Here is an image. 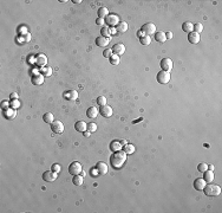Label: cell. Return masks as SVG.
I'll return each mask as SVG.
<instances>
[{"label":"cell","instance_id":"6da1fadb","mask_svg":"<svg viewBox=\"0 0 222 213\" xmlns=\"http://www.w3.org/2000/svg\"><path fill=\"white\" fill-rule=\"evenodd\" d=\"M126 157H128V154H126L124 150L114 152V154L111 155V157H110L111 166H112L114 168H121V167L125 164Z\"/></svg>","mask_w":222,"mask_h":213},{"label":"cell","instance_id":"7a4b0ae2","mask_svg":"<svg viewBox=\"0 0 222 213\" xmlns=\"http://www.w3.org/2000/svg\"><path fill=\"white\" fill-rule=\"evenodd\" d=\"M203 191H205V194L208 195V197H216V195L221 193V187L219 185H214L209 182L208 185L205 186Z\"/></svg>","mask_w":222,"mask_h":213},{"label":"cell","instance_id":"3957f363","mask_svg":"<svg viewBox=\"0 0 222 213\" xmlns=\"http://www.w3.org/2000/svg\"><path fill=\"white\" fill-rule=\"evenodd\" d=\"M141 33H142V37H145V36H149L150 37V34H154L156 33V26L155 24L153 23H146L142 26L141 29Z\"/></svg>","mask_w":222,"mask_h":213},{"label":"cell","instance_id":"277c9868","mask_svg":"<svg viewBox=\"0 0 222 213\" xmlns=\"http://www.w3.org/2000/svg\"><path fill=\"white\" fill-rule=\"evenodd\" d=\"M105 23L110 26V27H116L121 20H119V17L117 14H109L106 18H105Z\"/></svg>","mask_w":222,"mask_h":213},{"label":"cell","instance_id":"5b68a950","mask_svg":"<svg viewBox=\"0 0 222 213\" xmlns=\"http://www.w3.org/2000/svg\"><path fill=\"white\" fill-rule=\"evenodd\" d=\"M82 171H83V166H82V164H79L77 161L72 162L69 166V173L72 174V175H78V174L82 173Z\"/></svg>","mask_w":222,"mask_h":213},{"label":"cell","instance_id":"8992f818","mask_svg":"<svg viewBox=\"0 0 222 213\" xmlns=\"http://www.w3.org/2000/svg\"><path fill=\"white\" fill-rule=\"evenodd\" d=\"M157 82L161 83V84H166L169 81H170V72H168V71H160V72L157 74Z\"/></svg>","mask_w":222,"mask_h":213},{"label":"cell","instance_id":"52a82bcc","mask_svg":"<svg viewBox=\"0 0 222 213\" xmlns=\"http://www.w3.org/2000/svg\"><path fill=\"white\" fill-rule=\"evenodd\" d=\"M51 130L54 134H62L64 132V124L60 121H53L51 123Z\"/></svg>","mask_w":222,"mask_h":213},{"label":"cell","instance_id":"ba28073f","mask_svg":"<svg viewBox=\"0 0 222 213\" xmlns=\"http://www.w3.org/2000/svg\"><path fill=\"white\" fill-rule=\"evenodd\" d=\"M57 178H58V173H56L53 171H47V172H45L43 174V179L46 182H53Z\"/></svg>","mask_w":222,"mask_h":213},{"label":"cell","instance_id":"9c48e42d","mask_svg":"<svg viewBox=\"0 0 222 213\" xmlns=\"http://www.w3.org/2000/svg\"><path fill=\"white\" fill-rule=\"evenodd\" d=\"M161 69L163 71H168V72H170L171 69H173V61L170 58H163L161 61Z\"/></svg>","mask_w":222,"mask_h":213},{"label":"cell","instance_id":"30bf717a","mask_svg":"<svg viewBox=\"0 0 222 213\" xmlns=\"http://www.w3.org/2000/svg\"><path fill=\"white\" fill-rule=\"evenodd\" d=\"M112 52L114 55H117V56H121L125 52V45L122 44V43H117L112 46Z\"/></svg>","mask_w":222,"mask_h":213},{"label":"cell","instance_id":"8fae6325","mask_svg":"<svg viewBox=\"0 0 222 213\" xmlns=\"http://www.w3.org/2000/svg\"><path fill=\"white\" fill-rule=\"evenodd\" d=\"M44 78H45V76H43L42 74L33 75L32 78H31V82H32L33 85H42L44 83Z\"/></svg>","mask_w":222,"mask_h":213},{"label":"cell","instance_id":"7c38bea8","mask_svg":"<svg viewBox=\"0 0 222 213\" xmlns=\"http://www.w3.org/2000/svg\"><path fill=\"white\" fill-rule=\"evenodd\" d=\"M110 43V38H105L103 36H99L98 38H96V45L99 47H105Z\"/></svg>","mask_w":222,"mask_h":213},{"label":"cell","instance_id":"4fadbf2b","mask_svg":"<svg viewBox=\"0 0 222 213\" xmlns=\"http://www.w3.org/2000/svg\"><path fill=\"white\" fill-rule=\"evenodd\" d=\"M75 129L77 132H79V133H84V132L87 130V123L84 122V121H78L75 124Z\"/></svg>","mask_w":222,"mask_h":213},{"label":"cell","instance_id":"5bb4252c","mask_svg":"<svg viewBox=\"0 0 222 213\" xmlns=\"http://www.w3.org/2000/svg\"><path fill=\"white\" fill-rule=\"evenodd\" d=\"M206 185H207V182H206L205 179H196L194 181V188L196 191H203V188H205Z\"/></svg>","mask_w":222,"mask_h":213},{"label":"cell","instance_id":"9a60e30c","mask_svg":"<svg viewBox=\"0 0 222 213\" xmlns=\"http://www.w3.org/2000/svg\"><path fill=\"white\" fill-rule=\"evenodd\" d=\"M188 40H189V43H191V44H197L198 42H200V33H196V32H190V33H188Z\"/></svg>","mask_w":222,"mask_h":213},{"label":"cell","instance_id":"2e32d148","mask_svg":"<svg viewBox=\"0 0 222 213\" xmlns=\"http://www.w3.org/2000/svg\"><path fill=\"white\" fill-rule=\"evenodd\" d=\"M15 116H17V111H15V109H13V108H8V109H5V110H4V117L7 118V120H13Z\"/></svg>","mask_w":222,"mask_h":213},{"label":"cell","instance_id":"e0dca14e","mask_svg":"<svg viewBox=\"0 0 222 213\" xmlns=\"http://www.w3.org/2000/svg\"><path fill=\"white\" fill-rule=\"evenodd\" d=\"M101 114L104 117H111L112 116V108L109 106V105H104V106L101 108Z\"/></svg>","mask_w":222,"mask_h":213},{"label":"cell","instance_id":"ac0fdd59","mask_svg":"<svg viewBox=\"0 0 222 213\" xmlns=\"http://www.w3.org/2000/svg\"><path fill=\"white\" fill-rule=\"evenodd\" d=\"M214 178H215V175H214V172H213V171L207 169L205 173H203V179L206 180V182H207V184L213 182V181H214Z\"/></svg>","mask_w":222,"mask_h":213},{"label":"cell","instance_id":"d6986e66","mask_svg":"<svg viewBox=\"0 0 222 213\" xmlns=\"http://www.w3.org/2000/svg\"><path fill=\"white\" fill-rule=\"evenodd\" d=\"M35 63L43 68V66H45V65L47 64V57H46L45 55H43V53H40V55L37 56V58H35Z\"/></svg>","mask_w":222,"mask_h":213},{"label":"cell","instance_id":"ffe728a7","mask_svg":"<svg viewBox=\"0 0 222 213\" xmlns=\"http://www.w3.org/2000/svg\"><path fill=\"white\" fill-rule=\"evenodd\" d=\"M96 168L98 169V172H99V174H102V175H104V174H106V173H108V169H109V167H108V165H106L105 162H103V161H99V162L97 164V166H96Z\"/></svg>","mask_w":222,"mask_h":213},{"label":"cell","instance_id":"44dd1931","mask_svg":"<svg viewBox=\"0 0 222 213\" xmlns=\"http://www.w3.org/2000/svg\"><path fill=\"white\" fill-rule=\"evenodd\" d=\"M64 97H65L66 100H70V101L77 100V98H78V93H77L76 90H70V91L64 93Z\"/></svg>","mask_w":222,"mask_h":213},{"label":"cell","instance_id":"7402d4cb","mask_svg":"<svg viewBox=\"0 0 222 213\" xmlns=\"http://www.w3.org/2000/svg\"><path fill=\"white\" fill-rule=\"evenodd\" d=\"M97 115H98V109L96 106H90L86 110V116L89 118H95V117H97Z\"/></svg>","mask_w":222,"mask_h":213},{"label":"cell","instance_id":"603a6c76","mask_svg":"<svg viewBox=\"0 0 222 213\" xmlns=\"http://www.w3.org/2000/svg\"><path fill=\"white\" fill-rule=\"evenodd\" d=\"M155 39L158 42V43H164L166 42V36H165V32L163 31H158L155 33Z\"/></svg>","mask_w":222,"mask_h":213},{"label":"cell","instance_id":"cb8c5ba5","mask_svg":"<svg viewBox=\"0 0 222 213\" xmlns=\"http://www.w3.org/2000/svg\"><path fill=\"white\" fill-rule=\"evenodd\" d=\"M182 30L184 32H187V33H190V32L194 31V24L190 23V22H184L182 24Z\"/></svg>","mask_w":222,"mask_h":213},{"label":"cell","instance_id":"d4e9b609","mask_svg":"<svg viewBox=\"0 0 222 213\" xmlns=\"http://www.w3.org/2000/svg\"><path fill=\"white\" fill-rule=\"evenodd\" d=\"M122 143L119 141H114V142H111V145H110V149L112 150V152H118V150H122Z\"/></svg>","mask_w":222,"mask_h":213},{"label":"cell","instance_id":"484cf974","mask_svg":"<svg viewBox=\"0 0 222 213\" xmlns=\"http://www.w3.org/2000/svg\"><path fill=\"white\" fill-rule=\"evenodd\" d=\"M72 182L75 184L76 186H82V185L84 184V178H83L80 174H78V175H73V180H72Z\"/></svg>","mask_w":222,"mask_h":213},{"label":"cell","instance_id":"4316f807","mask_svg":"<svg viewBox=\"0 0 222 213\" xmlns=\"http://www.w3.org/2000/svg\"><path fill=\"white\" fill-rule=\"evenodd\" d=\"M97 13H98V18H103V19H105V18L110 14V13H109V10H108L106 7H101Z\"/></svg>","mask_w":222,"mask_h":213},{"label":"cell","instance_id":"83f0119b","mask_svg":"<svg viewBox=\"0 0 222 213\" xmlns=\"http://www.w3.org/2000/svg\"><path fill=\"white\" fill-rule=\"evenodd\" d=\"M40 72H42L43 76H45V77H50V76L52 75V69H51L50 66H43V68L40 69Z\"/></svg>","mask_w":222,"mask_h":213},{"label":"cell","instance_id":"f1b7e54d","mask_svg":"<svg viewBox=\"0 0 222 213\" xmlns=\"http://www.w3.org/2000/svg\"><path fill=\"white\" fill-rule=\"evenodd\" d=\"M135 150H136V148H135V146L131 145V143H126V145L124 146V152H125L128 155H129V154H134Z\"/></svg>","mask_w":222,"mask_h":213},{"label":"cell","instance_id":"f546056e","mask_svg":"<svg viewBox=\"0 0 222 213\" xmlns=\"http://www.w3.org/2000/svg\"><path fill=\"white\" fill-rule=\"evenodd\" d=\"M116 30H117V32H125V31H128V23L126 22H121L116 26Z\"/></svg>","mask_w":222,"mask_h":213},{"label":"cell","instance_id":"4dcf8cb0","mask_svg":"<svg viewBox=\"0 0 222 213\" xmlns=\"http://www.w3.org/2000/svg\"><path fill=\"white\" fill-rule=\"evenodd\" d=\"M43 120H44V122L45 123H52L53 121H54V116L51 114V113H46L44 116H43Z\"/></svg>","mask_w":222,"mask_h":213},{"label":"cell","instance_id":"1f68e13d","mask_svg":"<svg viewBox=\"0 0 222 213\" xmlns=\"http://www.w3.org/2000/svg\"><path fill=\"white\" fill-rule=\"evenodd\" d=\"M110 63L112 64V65H118L119 62H121V56H117V55H112L110 58H109Z\"/></svg>","mask_w":222,"mask_h":213},{"label":"cell","instance_id":"d6a6232c","mask_svg":"<svg viewBox=\"0 0 222 213\" xmlns=\"http://www.w3.org/2000/svg\"><path fill=\"white\" fill-rule=\"evenodd\" d=\"M139 42H141V44H142V45H149V44H150V42H151V39H150L149 36H145V37L139 38Z\"/></svg>","mask_w":222,"mask_h":213},{"label":"cell","instance_id":"836d02e7","mask_svg":"<svg viewBox=\"0 0 222 213\" xmlns=\"http://www.w3.org/2000/svg\"><path fill=\"white\" fill-rule=\"evenodd\" d=\"M208 169V164H205V162H202L197 166V171L201 172V173H205L206 171Z\"/></svg>","mask_w":222,"mask_h":213},{"label":"cell","instance_id":"e575fe53","mask_svg":"<svg viewBox=\"0 0 222 213\" xmlns=\"http://www.w3.org/2000/svg\"><path fill=\"white\" fill-rule=\"evenodd\" d=\"M97 104H98L99 106H104V105H106V97H104V96H99V97H97Z\"/></svg>","mask_w":222,"mask_h":213},{"label":"cell","instance_id":"d590c367","mask_svg":"<svg viewBox=\"0 0 222 213\" xmlns=\"http://www.w3.org/2000/svg\"><path fill=\"white\" fill-rule=\"evenodd\" d=\"M87 130H89L90 133H95V132L97 130V124L94 123V122L89 123V124H87Z\"/></svg>","mask_w":222,"mask_h":213},{"label":"cell","instance_id":"8d00e7d4","mask_svg":"<svg viewBox=\"0 0 222 213\" xmlns=\"http://www.w3.org/2000/svg\"><path fill=\"white\" fill-rule=\"evenodd\" d=\"M203 31V25L201 24V23H196V24H194V32H196V33H201Z\"/></svg>","mask_w":222,"mask_h":213},{"label":"cell","instance_id":"74e56055","mask_svg":"<svg viewBox=\"0 0 222 213\" xmlns=\"http://www.w3.org/2000/svg\"><path fill=\"white\" fill-rule=\"evenodd\" d=\"M112 55H114L112 49H106V50H104V51H103V56H104L105 58H110Z\"/></svg>","mask_w":222,"mask_h":213},{"label":"cell","instance_id":"f35d334b","mask_svg":"<svg viewBox=\"0 0 222 213\" xmlns=\"http://www.w3.org/2000/svg\"><path fill=\"white\" fill-rule=\"evenodd\" d=\"M22 104H20V101L19 100H12V102H11V106L13 109H18L20 106Z\"/></svg>","mask_w":222,"mask_h":213},{"label":"cell","instance_id":"ab89813d","mask_svg":"<svg viewBox=\"0 0 222 213\" xmlns=\"http://www.w3.org/2000/svg\"><path fill=\"white\" fill-rule=\"evenodd\" d=\"M102 36L105 38H110V32H109V27H102Z\"/></svg>","mask_w":222,"mask_h":213},{"label":"cell","instance_id":"60d3db41","mask_svg":"<svg viewBox=\"0 0 222 213\" xmlns=\"http://www.w3.org/2000/svg\"><path fill=\"white\" fill-rule=\"evenodd\" d=\"M60 169H62V167H60L58 164H54V165H52V167H51V171H53V172H56V173H59Z\"/></svg>","mask_w":222,"mask_h":213},{"label":"cell","instance_id":"b9f144b4","mask_svg":"<svg viewBox=\"0 0 222 213\" xmlns=\"http://www.w3.org/2000/svg\"><path fill=\"white\" fill-rule=\"evenodd\" d=\"M23 38H24V42L28 43V42H31V34L28 32H25L24 36H23Z\"/></svg>","mask_w":222,"mask_h":213},{"label":"cell","instance_id":"7bdbcfd3","mask_svg":"<svg viewBox=\"0 0 222 213\" xmlns=\"http://www.w3.org/2000/svg\"><path fill=\"white\" fill-rule=\"evenodd\" d=\"M10 105H11V103L7 102V101H3V102H1V108H3L4 110H5V109H8Z\"/></svg>","mask_w":222,"mask_h":213},{"label":"cell","instance_id":"ee69618b","mask_svg":"<svg viewBox=\"0 0 222 213\" xmlns=\"http://www.w3.org/2000/svg\"><path fill=\"white\" fill-rule=\"evenodd\" d=\"M96 24L99 25V26H103L105 24V19H103V18H98V19L96 20Z\"/></svg>","mask_w":222,"mask_h":213},{"label":"cell","instance_id":"f6af8a7d","mask_svg":"<svg viewBox=\"0 0 222 213\" xmlns=\"http://www.w3.org/2000/svg\"><path fill=\"white\" fill-rule=\"evenodd\" d=\"M90 173H91V175H94V176L99 175V172H98V169H97V168H91Z\"/></svg>","mask_w":222,"mask_h":213},{"label":"cell","instance_id":"bcb514c9","mask_svg":"<svg viewBox=\"0 0 222 213\" xmlns=\"http://www.w3.org/2000/svg\"><path fill=\"white\" fill-rule=\"evenodd\" d=\"M109 32H110V36H115V34H117V30H116V27H110V29H109Z\"/></svg>","mask_w":222,"mask_h":213},{"label":"cell","instance_id":"7dc6e473","mask_svg":"<svg viewBox=\"0 0 222 213\" xmlns=\"http://www.w3.org/2000/svg\"><path fill=\"white\" fill-rule=\"evenodd\" d=\"M165 36H166V39H171L173 37H174V34H173V32L171 31H168L165 33Z\"/></svg>","mask_w":222,"mask_h":213},{"label":"cell","instance_id":"c3c4849f","mask_svg":"<svg viewBox=\"0 0 222 213\" xmlns=\"http://www.w3.org/2000/svg\"><path fill=\"white\" fill-rule=\"evenodd\" d=\"M10 97H11L12 100H18V94H17V93H12V94L10 95Z\"/></svg>","mask_w":222,"mask_h":213},{"label":"cell","instance_id":"681fc988","mask_svg":"<svg viewBox=\"0 0 222 213\" xmlns=\"http://www.w3.org/2000/svg\"><path fill=\"white\" fill-rule=\"evenodd\" d=\"M83 135H84V136H85V137H89V136H90V135H91V133H90V132H89V130H86V132H84V133H83Z\"/></svg>","mask_w":222,"mask_h":213},{"label":"cell","instance_id":"f907efd6","mask_svg":"<svg viewBox=\"0 0 222 213\" xmlns=\"http://www.w3.org/2000/svg\"><path fill=\"white\" fill-rule=\"evenodd\" d=\"M208 169L209 171H214V166L213 165H208Z\"/></svg>","mask_w":222,"mask_h":213},{"label":"cell","instance_id":"816d5d0a","mask_svg":"<svg viewBox=\"0 0 222 213\" xmlns=\"http://www.w3.org/2000/svg\"><path fill=\"white\" fill-rule=\"evenodd\" d=\"M121 143H122V145H124V146H125V145H126V141H125V140H122V141H121Z\"/></svg>","mask_w":222,"mask_h":213},{"label":"cell","instance_id":"f5cc1de1","mask_svg":"<svg viewBox=\"0 0 222 213\" xmlns=\"http://www.w3.org/2000/svg\"><path fill=\"white\" fill-rule=\"evenodd\" d=\"M80 175H82V176H83V178H84V176H85V175H86V174H85V172H84V171H82V173H80Z\"/></svg>","mask_w":222,"mask_h":213},{"label":"cell","instance_id":"db71d44e","mask_svg":"<svg viewBox=\"0 0 222 213\" xmlns=\"http://www.w3.org/2000/svg\"><path fill=\"white\" fill-rule=\"evenodd\" d=\"M73 3H75V4H79V3H82V1H80V0H76V1H73Z\"/></svg>","mask_w":222,"mask_h":213}]
</instances>
